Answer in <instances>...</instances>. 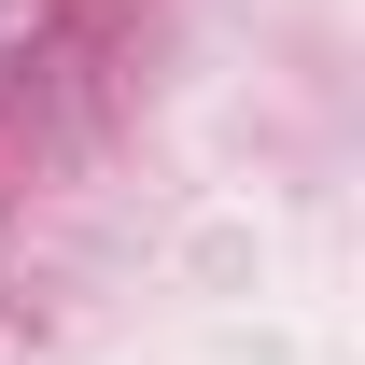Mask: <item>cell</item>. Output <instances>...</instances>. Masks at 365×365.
I'll list each match as a JSON object with an SVG mask.
<instances>
[]
</instances>
